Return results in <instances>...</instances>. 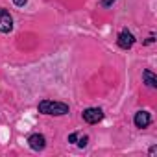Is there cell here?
<instances>
[{
	"instance_id": "6da1fadb",
	"label": "cell",
	"mask_w": 157,
	"mask_h": 157,
	"mask_svg": "<svg viewBox=\"0 0 157 157\" xmlns=\"http://www.w3.org/2000/svg\"><path fill=\"white\" fill-rule=\"evenodd\" d=\"M37 111L46 117H65L70 113L68 104L65 102H56V100H41L37 104Z\"/></svg>"
},
{
	"instance_id": "7a4b0ae2",
	"label": "cell",
	"mask_w": 157,
	"mask_h": 157,
	"mask_svg": "<svg viewBox=\"0 0 157 157\" xmlns=\"http://www.w3.org/2000/svg\"><path fill=\"white\" fill-rule=\"evenodd\" d=\"M82 117H83V120H85L87 124L94 126V124H98V122L104 120V111H102L100 107H87V109L82 113Z\"/></svg>"
},
{
	"instance_id": "3957f363",
	"label": "cell",
	"mask_w": 157,
	"mask_h": 157,
	"mask_svg": "<svg viewBox=\"0 0 157 157\" xmlns=\"http://www.w3.org/2000/svg\"><path fill=\"white\" fill-rule=\"evenodd\" d=\"M135 35L128 30V28H124L120 33H118V37H117V44L122 48V50H129V48H133V44H135Z\"/></svg>"
},
{
	"instance_id": "277c9868",
	"label": "cell",
	"mask_w": 157,
	"mask_h": 157,
	"mask_svg": "<svg viewBox=\"0 0 157 157\" xmlns=\"http://www.w3.org/2000/svg\"><path fill=\"white\" fill-rule=\"evenodd\" d=\"M13 30V17L6 8H0V33H10Z\"/></svg>"
},
{
	"instance_id": "5b68a950",
	"label": "cell",
	"mask_w": 157,
	"mask_h": 157,
	"mask_svg": "<svg viewBox=\"0 0 157 157\" xmlns=\"http://www.w3.org/2000/svg\"><path fill=\"white\" fill-rule=\"evenodd\" d=\"M28 146L33 150V151H43L46 148V137L43 133H32L28 137Z\"/></svg>"
},
{
	"instance_id": "8992f818",
	"label": "cell",
	"mask_w": 157,
	"mask_h": 157,
	"mask_svg": "<svg viewBox=\"0 0 157 157\" xmlns=\"http://www.w3.org/2000/svg\"><path fill=\"white\" fill-rule=\"evenodd\" d=\"M133 124H135V128L144 129V128H148V126L151 124V115H150L148 111L140 109V111L135 113V117H133Z\"/></svg>"
},
{
	"instance_id": "52a82bcc",
	"label": "cell",
	"mask_w": 157,
	"mask_h": 157,
	"mask_svg": "<svg viewBox=\"0 0 157 157\" xmlns=\"http://www.w3.org/2000/svg\"><path fill=\"white\" fill-rule=\"evenodd\" d=\"M142 83H144L146 87H150V89H155V87H157V76H155L150 68L142 70Z\"/></svg>"
},
{
	"instance_id": "ba28073f",
	"label": "cell",
	"mask_w": 157,
	"mask_h": 157,
	"mask_svg": "<svg viewBox=\"0 0 157 157\" xmlns=\"http://www.w3.org/2000/svg\"><path fill=\"white\" fill-rule=\"evenodd\" d=\"M87 144H89V135H85V133L80 131V135H78V139H76V146L78 148H85Z\"/></svg>"
},
{
	"instance_id": "9c48e42d",
	"label": "cell",
	"mask_w": 157,
	"mask_h": 157,
	"mask_svg": "<svg viewBox=\"0 0 157 157\" xmlns=\"http://www.w3.org/2000/svg\"><path fill=\"white\" fill-rule=\"evenodd\" d=\"M115 2H117V0H100V8L107 10V8H111V6H113Z\"/></svg>"
},
{
	"instance_id": "30bf717a",
	"label": "cell",
	"mask_w": 157,
	"mask_h": 157,
	"mask_svg": "<svg viewBox=\"0 0 157 157\" xmlns=\"http://www.w3.org/2000/svg\"><path fill=\"white\" fill-rule=\"evenodd\" d=\"M13 4H15L17 8H24V6L28 4V0H13Z\"/></svg>"
},
{
	"instance_id": "8fae6325",
	"label": "cell",
	"mask_w": 157,
	"mask_h": 157,
	"mask_svg": "<svg viewBox=\"0 0 157 157\" xmlns=\"http://www.w3.org/2000/svg\"><path fill=\"white\" fill-rule=\"evenodd\" d=\"M155 151H157V144H153V146H150V150H148V153H150V155H155Z\"/></svg>"
},
{
	"instance_id": "7c38bea8",
	"label": "cell",
	"mask_w": 157,
	"mask_h": 157,
	"mask_svg": "<svg viewBox=\"0 0 157 157\" xmlns=\"http://www.w3.org/2000/svg\"><path fill=\"white\" fill-rule=\"evenodd\" d=\"M153 41H155V37H153V33H151V35H150V37H148V39L144 41V44H151Z\"/></svg>"
}]
</instances>
